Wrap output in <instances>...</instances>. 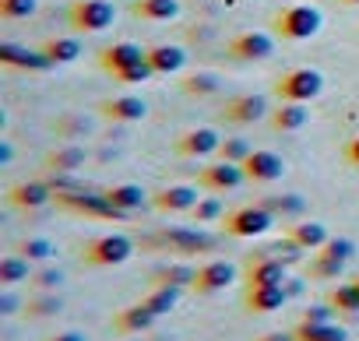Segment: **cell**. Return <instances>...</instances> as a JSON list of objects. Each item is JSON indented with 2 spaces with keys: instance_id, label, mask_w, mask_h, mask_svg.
I'll use <instances>...</instances> for the list:
<instances>
[{
  "instance_id": "obj_1",
  "label": "cell",
  "mask_w": 359,
  "mask_h": 341,
  "mask_svg": "<svg viewBox=\"0 0 359 341\" xmlns=\"http://www.w3.org/2000/svg\"><path fill=\"white\" fill-rule=\"evenodd\" d=\"M324 25V15L313 8V4H289L275 15V32L289 43H303V39H313Z\"/></svg>"
},
{
  "instance_id": "obj_2",
  "label": "cell",
  "mask_w": 359,
  "mask_h": 341,
  "mask_svg": "<svg viewBox=\"0 0 359 341\" xmlns=\"http://www.w3.org/2000/svg\"><path fill=\"white\" fill-rule=\"evenodd\" d=\"M275 92H278L282 102H313L324 92V78L313 67H296V71H285L278 78Z\"/></svg>"
},
{
  "instance_id": "obj_3",
  "label": "cell",
  "mask_w": 359,
  "mask_h": 341,
  "mask_svg": "<svg viewBox=\"0 0 359 341\" xmlns=\"http://www.w3.org/2000/svg\"><path fill=\"white\" fill-rule=\"evenodd\" d=\"M275 225V211H268L264 204H247L226 215V232L236 239H257Z\"/></svg>"
},
{
  "instance_id": "obj_4",
  "label": "cell",
  "mask_w": 359,
  "mask_h": 341,
  "mask_svg": "<svg viewBox=\"0 0 359 341\" xmlns=\"http://www.w3.org/2000/svg\"><path fill=\"white\" fill-rule=\"evenodd\" d=\"M130 253H134V239L123 236V232L95 236V239L85 246V260L95 264V267H116V264L130 260Z\"/></svg>"
},
{
  "instance_id": "obj_5",
  "label": "cell",
  "mask_w": 359,
  "mask_h": 341,
  "mask_svg": "<svg viewBox=\"0 0 359 341\" xmlns=\"http://www.w3.org/2000/svg\"><path fill=\"white\" fill-rule=\"evenodd\" d=\"M67 18L78 32H102L116 22V8L113 0H74Z\"/></svg>"
},
{
  "instance_id": "obj_6",
  "label": "cell",
  "mask_w": 359,
  "mask_h": 341,
  "mask_svg": "<svg viewBox=\"0 0 359 341\" xmlns=\"http://www.w3.org/2000/svg\"><path fill=\"white\" fill-rule=\"evenodd\" d=\"M57 204H60V208H71V211H81V215H92V218H127V211H120L106 194H92V190L60 194Z\"/></svg>"
},
{
  "instance_id": "obj_7",
  "label": "cell",
  "mask_w": 359,
  "mask_h": 341,
  "mask_svg": "<svg viewBox=\"0 0 359 341\" xmlns=\"http://www.w3.org/2000/svg\"><path fill=\"white\" fill-rule=\"evenodd\" d=\"M243 180H247V169H243L240 162L219 158V162H212V165L201 169V187H208V190H215V194L236 190V187H243Z\"/></svg>"
},
{
  "instance_id": "obj_8",
  "label": "cell",
  "mask_w": 359,
  "mask_h": 341,
  "mask_svg": "<svg viewBox=\"0 0 359 341\" xmlns=\"http://www.w3.org/2000/svg\"><path fill=\"white\" fill-rule=\"evenodd\" d=\"M219 148H222V137H219L215 127H194V130H187L184 137L176 141V151L184 158H208Z\"/></svg>"
},
{
  "instance_id": "obj_9",
  "label": "cell",
  "mask_w": 359,
  "mask_h": 341,
  "mask_svg": "<svg viewBox=\"0 0 359 341\" xmlns=\"http://www.w3.org/2000/svg\"><path fill=\"white\" fill-rule=\"evenodd\" d=\"M243 169H247V180H254V183H275L285 173V162H282V155H275L268 148H254L250 158L243 162Z\"/></svg>"
},
{
  "instance_id": "obj_10",
  "label": "cell",
  "mask_w": 359,
  "mask_h": 341,
  "mask_svg": "<svg viewBox=\"0 0 359 341\" xmlns=\"http://www.w3.org/2000/svg\"><path fill=\"white\" fill-rule=\"evenodd\" d=\"M233 281H236V267H233L229 260H208V264L198 267L194 288H198L201 295H215V292L229 288Z\"/></svg>"
},
{
  "instance_id": "obj_11",
  "label": "cell",
  "mask_w": 359,
  "mask_h": 341,
  "mask_svg": "<svg viewBox=\"0 0 359 341\" xmlns=\"http://www.w3.org/2000/svg\"><path fill=\"white\" fill-rule=\"evenodd\" d=\"M141 60H148V50H141L137 43H113V46H106L102 53H99V64H102V71H109L113 78L120 74V71H127V67H134V64H141Z\"/></svg>"
},
{
  "instance_id": "obj_12",
  "label": "cell",
  "mask_w": 359,
  "mask_h": 341,
  "mask_svg": "<svg viewBox=\"0 0 359 341\" xmlns=\"http://www.w3.org/2000/svg\"><path fill=\"white\" fill-rule=\"evenodd\" d=\"M222 116H226L229 123H236V127L257 123V120L268 116V99H264V95H236V99L226 102Z\"/></svg>"
},
{
  "instance_id": "obj_13",
  "label": "cell",
  "mask_w": 359,
  "mask_h": 341,
  "mask_svg": "<svg viewBox=\"0 0 359 341\" xmlns=\"http://www.w3.org/2000/svg\"><path fill=\"white\" fill-rule=\"evenodd\" d=\"M285 260H278L275 253H257L247 264V285H285Z\"/></svg>"
},
{
  "instance_id": "obj_14",
  "label": "cell",
  "mask_w": 359,
  "mask_h": 341,
  "mask_svg": "<svg viewBox=\"0 0 359 341\" xmlns=\"http://www.w3.org/2000/svg\"><path fill=\"white\" fill-rule=\"evenodd\" d=\"M229 53L236 60H268L275 53V39L268 32H240L229 43Z\"/></svg>"
},
{
  "instance_id": "obj_15",
  "label": "cell",
  "mask_w": 359,
  "mask_h": 341,
  "mask_svg": "<svg viewBox=\"0 0 359 341\" xmlns=\"http://www.w3.org/2000/svg\"><path fill=\"white\" fill-rule=\"evenodd\" d=\"M0 64H8V67H22V71H39V74L57 67L46 53L25 50V46H18V43H4V46H0Z\"/></svg>"
},
{
  "instance_id": "obj_16",
  "label": "cell",
  "mask_w": 359,
  "mask_h": 341,
  "mask_svg": "<svg viewBox=\"0 0 359 341\" xmlns=\"http://www.w3.org/2000/svg\"><path fill=\"white\" fill-rule=\"evenodd\" d=\"M162 243H169L180 253H205L215 250V236H208L205 229H169L162 232Z\"/></svg>"
},
{
  "instance_id": "obj_17",
  "label": "cell",
  "mask_w": 359,
  "mask_h": 341,
  "mask_svg": "<svg viewBox=\"0 0 359 341\" xmlns=\"http://www.w3.org/2000/svg\"><path fill=\"white\" fill-rule=\"evenodd\" d=\"M201 197H198V190L194 187H187V183H176V187H165V190H158L155 197H151V204L158 208V211H172V215H180V211H194V204H198Z\"/></svg>"
},
{
  "instance_id": "obj_18",
  "label": "cell",
  "mask_w": 359,
  "mask_h": 341,
  "mask_svg": "<svg viewBox=\"0 0 359 341\" xmlns=\"http://www.w3.org/2000/svg\"><path fill=\"white\" fill-rule=\"evenodd\" d=\"M289 299L285 285H250L247 288V309L250 313H275Z\"/></svg>"
},
{
  "instance_id": "obj_19",
  "label": "cell",
  "mask_w": 359,
  "mask_h": 341,
  "mask_svg": "<svg viewBox=\"0 0 359 341\" xmlns=\"http://www.w3.org/2000/svg\"><path fill=\"white\" fill-rule=\"evenodd\" d=\"M148 64H151V71H155V74H176V71H184L187 53H184V46L158 43V46H151V50H148Z\"/></svg>"
},
{
  "instance_id": "obj_20",
  "label": "cell",
  "mask_w": 359,
  "mask_h": 341,
  "mask_svg": "<svg viewBox=\"0 0 359 341\" xmlns=\"http://www.w3.org/2000/svg\"><path fill=\"white\" fill-rule=\"evenodd\" d=\"M102 113L109 120H120V123H134L141 116H148V106L141 95H116V99H106L102 102Z\"/></svg>"
},
{
  "instance_id": "obj_21",
  "label": "cell",
  "mask_w": 359,
  "mask_h": 341,
  "mask_svg": "<svg viewBox=\"0 0 359 341\" xmlns=\"http://www.w3.org/2000/svg\"><path fill=\"white\" fill-rule=\"evenodd\" d=\"M310 123V109L306 102H282L275 113H271V127L278 134H292V130H303Z\"/></svg>"
},
{
  "instance_id": "obj_22",
  "label": "cell",
  "mask_w": 359,
  "mask_h": 341,
  "mask_svg": "<svg viewBox=\"0 0 359 341\" xmlns=\"http://www.w3.org/2000/svg\"><path fill=\"white\" fill-rule=\"evenodd\" d=\"M8 197L18 208H43L46 201H53V187L46 180H29V183H18Z\"/></svg>"
},
{
  "instance_id": "obj_23",
  "label": "cell",
  "mask_w": 359,
  "mask_h": 341,
  "mask_svg": "<svg viewBox=\"0 0 359 341\" xmlns=\"http://www.w3.org/2000/svg\"><path fill=\"white\" fill-rule=\"evenodd\" d=\"M155 320H158V316H155V313H151L144 302H137V306L120 309L113 323H116V330H120V334H141V330H148Z\"/></svg>"
},
{
  "instance_id": "obj_24",
  "label": "cell",
  "mask_w": 359,
  "mask_h": 341,
  "mask_svg": "<svg viewBox=\"0 0 359 341\" xmlns=\"http://www.w3.org/2000/svg\"><path fill=\"white\" fill-rule=\"evenodd\" d=\"M292 334H296V341H348L345 327H338L334 320L331 323H303L299 320V327Z\"/></svg>"
},
{
  "instance_id": "obj_25",
  "label": "cell",
  "mask_w": 359,
  "mask_h": 341,
  "mask_svg": "<svg viewBox=\"0 0 359 341\" xmlns=\"http://www.w3.org/2000/svg\"><path fill=\"white\" fill-rule=\"evenodd\" d=\"M46 165L57 169V173H78V169L85 165V148L81 144H64V148L50 151Z\"/></svg>"
},
{
  "instance_id": "obj_26",
  "label": "cell",
  "mask_w": 359,
  "mask_h": 341,
  "mask_svg": "<svg viewBox=\"0 0 359 341\" xmlns=\"http://www.w3.org/2000/svg\"><path fill=\"white\" fill-rule=\"evenodd\" d=\"M134 11L144 22H172L180 15V0H137Z\"/></svg>"
},
{
  "instance_id": "obj_27",
  "label": "cell",
  "mask_w": 359,
  "mask_h": 341,
  "mask_svg": "<svg viewBox=\"0 0 359 341\" xmlns=\"http://www.w3.org/2000/svg\"><path fill=\"white\" fill-rule=\"evenodd\" d=\"M289 236L303 246V250H320L331 236H327V229L320 225V222H296L292 229H289Z\"/></svg>"
},
{
  "instance_id": "obj_28",
  "label": "cell",
  "mask_w": 359,
  "mask_h": 341,
  "mask_svg": "<svg viewBox=\"0 0 359 341\" xmlns=\"http://www.w3.org/2000/svg\"><path fill=\"white\" fill-rule=\"evenodd\" d=\"M43 53H46L53 64H74V60L81 57V43L71 39V36H57V39H50V43L43 46Z\"/></svg>"
},
{
  "instance_id": "obj_29",
  "label": "cell",
  "mask_w": 359,
  "mask_h": 341,
  "mask_svg": "<svg viewBox=\"0 0 359 341\" xmlns=\"http://www.w3.org/2000/svg\"><path fill=\"white\" fill-rule=\"evenodd\" d=\"M106 197H109V201H113L120 211H127V215H130V211H137V208L144 204V190H141L137 183H120V187H109V190H106Z\"/></svg>"
},
{
  "instance_id": "obj_30",
  "label": "cell",
  "mask_w": 359,
  "mask_h": 341,
  "mask_svg": "<svg viewBox=\"0 0 359 341\" xmlns=\"http://www.w3.org/2000/svg\"><path fill=\"white\" fill-rule=\"evenodd\" d=\"M141 302H144V306H148L155 316H162V313H169V309L180 302V288H176V285H155V288H151V292H148Z\"/></svg>"
},
{
  "instance_id": "obj_31",
  "label": "cell",
  "mask_w": 359,
  "mask_h": 341,
  "mask_svg": "<svg viewBox=\"0 0 359 341\" xmlns=\"http://www.w3.org/2000/svg\"><path fill=\"white\" fill-rule=\"evenodd\" d=\"M25 278H32V260L29 257H4L0 260V285H18V281H25Z\"/></svg>"
},
{
  "instance_id": "obj_32",
  "label": "cell",
  "mask_w": 359,
  "mask_h": 341,
  "mask_svg": "<svg viewBox=\"0 0 359 341\" xmlns=\"http://www.w3.org/2000/svg\"><path fill=\"white\" fill-rule=\"evenodd\" d=\"M327 306H331L334 313H359V285H355V281L338 285V288L331 292Z\"/></svg>"
},
{
  "instance_id": "obj_33",
  "label": "cell",
  "mask_w": 359,
  "mask_h": 341,
  "mask_svg": "<svg viewBox=\"0 0 359 341\" xmlns=\"http://www.w3.org/2000/svg\"><path fill=\"white\" fill-rule=\"evenodd\" d=\"M194 278H198V271L194 267H187V264H169V267H162L158 274H155V281L158 285H176V288H194Z\"/></svg>"
},
{
  "instance_id": "obj_34",
  "label": "cell",
  "mask_w": 359,
  "mask_h": 341,
  "mask_svg": "<svg viewBox=\"0 0 359 341\" xmlns=\"http://www.w3.org/2000/svg\"><path fill=\"white\" fill-rule=\"evenodd\" d=\"M317 253H320V257H331V260L348 264V260H352V253H355V243H352V239H345V236H331Z\"/></svg>"
},
{
  "instance_id": "obj_35",
  "label": "cell",
  "mask_w": 359,
  "mask_h": 341,
  "mask_svg": "<svg viewBox=\"0 0 359 341\" xmlns=\"http://www.w3.org/2000/svg\"><path fill=\"white\" fill-rule=\"evenodd\" d=\"M250 151H254V148H250L247 137H226L222 148H219V158H226V162H240V165H243V162L250 158Z\"/></svg>"
},
{
  "instance_id": "obj_36",
  "label": "cell",
  "mask_w": 359,
  "mask_h": 341,
  "mask_svg": "<svg viewBox=\"0 0 359 341\" xmlns=\"http://www.w3.org/2000/svg\"><path fill=\"white\" fill-rule=\"evenodd\" d=\"M36 8H39V0H0V18H8V22L32 18Z\"/></svg>"
},
{
  "instance_id": "obj_37",
  "label": "cell",
  "mask_w": 359,
  "mask_h": 341,
  "mask_svg": "<svg viewBox=\"0 0 359 341\" xmlns=\"http://www.w3.org/2000/svg\"><path fill=\"white\" fill-rule=\"evenodd\" d=\"M219 85H222L219 74H191V78H184V92L187 95H212Z\"/></svg>"
},
{
  "instance_id": "obj_38",
  "label": "cell",
  "mask_w": 359,
  "mask_h": 341,
  "mask_svg": "<svg viewBox=\"0 0 359 341\" xmlns=\"http://www.w3.org/2000/svg\"><path fill=\"white\" fill-rule=\"evenodd\" d=\"M264 208L275 211V215H299V211H303V197H296V194H285V197H264Z\"/></svg>"
},
{
  "instance_id": "obj_39",
  "label": "cell",
  "mask_w": 359,
  "mask_h": 341,
  "mask_svg": "<svg viewBox=\"0 0 359 341\" xmlns=\"http://www.w3.org/2000/svg\"><path fill=\"white\" fill-rule=\"evenodd\" d=\"M222 211H226V208H222V201H215V197H201V201L194 204V211H191V215H194V222H201V225H205V222H219V218H222Z\"/></svg>"
},
{
  "instance_id": "obj_40",
  "label": "cell",
  "mask_w": 359,
  "mask_h": 341,
  "mask_svg": "<svg viewBox=\"0 0 359 341\" xmlns=\"http://www.w3.org/2000/svg\"><path fill=\"white\" fill-rule=\"evenodd\" d=\"M18 253L29 257V260H50V257H53V243H50V239H25V243L18 246Z\"/></svg>"
},
{
  "instance_id": "obj_41",
  "label": "cell",
  "mask_w": 359,
  "mask_h": 341,
  "mask_svg": "<svg viewBox=\"0 0 359 341\" xmlns=\"http://www.w3.org/2000/svg\"><path fill=\"white\" fill-rule=\"evenodd\" d=\"M341 271H345V264L341 260H331V257H313V264H310V274L313 278H341Z\"/></svg>"
},
{
  "instance_id": "obj_42",
  "label": "cell",
  "mask_w": 359,
  "mask_h": 341,
  "mask_svg": "<svg viewBox=\"0 0 359 341\" xmlns=\"http://www.w3.org/2000/svg\"><path fill=\"white\" fill-rule=\"evenodd\" d=\"M151 74H155V71H151V64H148V60H141V64H134V67L120 71V74H116V81H123V85H144Z\"/></svg>"
},
{
  "instance_id": "obj_43",
  "label": "cell",
  "mask_w": 359,
  "mask_h": 341,
  "mask_svg": "<svg viewBox=\"0 0 359 341\" xmlns=\"http://www.w3.org/2000/svg\"><path fill=\"white\" fill-rule=\"evenodd\" d=\"M268 253H275V257H278V260H285V264H296V260H299V253H303V246H299L292 236H285V239H278Z\"/></svg>"
},
{
  "instance_id": "obj_44",
  "label": "cell",
  "mask_w": 359,
  "mask_h": 341,
  "mask_svg": "<svg viewBox=\"0 0 359 341\" xmlns=\"http://www.w3.org/2000/svg\"><path fill=\"white\" fill-rule=\"evenodd\" d=\"M60 295H36L32 302H29V313L32 316H53V313H60Z\"/></svg>"
},
{
  "instance_id": "obj_45",
  "label": "cell",
  "mask_w": 359,
  "mask_h": 341,
  "mask_svg": "<svg viewBox=\"0 0 359 341\" xmlns=\"http://www.w3.org/2000/svg\"><path fill=\"white\" fill-rule=\"evenodd\" d=\"M60 281H64L60 267H43V271H36V274H32V285H36L39 292H53Z\"/></svg>"
},
{
  "instance_id": "obj_46",
  "label": "cell",
  "mask_w": 359,
  "mask_h": 341,
  "mask_svg": "<svg viewBox=\"0 0 359 341\" xmlns=\"http://www.w3.org/2000/svg\"><path fill=\"white\" fill-rule=\"evenodd\" d=\"M331 306H310L306 313H303V323H331Z\"/></svg>"
},
{
  "instance_id": "obj_47",
  "label": "cell",
  "mask_w": 359,
  "mask_h": 341,
  "mask_svg": "<svg viewBox=\"0 0 359 341\" xmlns=\"http://www.w3.org/2000/svg\"><path fill=\"white\" fill-rule=\"evenodd\" d=\"M345 158H348L352 165H359V134L345 141Z\"/></svg>"
},
{
  "instance_id": "obj_48",
  "label": "cell",
  "mask_w": 359,
  "mask_h": 341,
  "mask_svg": "<svg viewBox=\"0 0 359 341\" xmlns=\"http://www.w3.org/2000/svg\"><path fill=\"white\" fill-rule=\"evenodd\" d=\"M257 341H296V334H289V330H271V334H264V337H257Z\"/></svg>"
},
{
  "instance_id": "obj_49",
  "label": "cell",
  "mask_w": 359,
  "mask_h": 341,
  "mask_svg": "<svg viewBox=\"0 0 359 341\" xmlns=\"http://www.w3.org/2000/svg\"><path fill=\"white\" fill-rule=\"evenodd\" d=\"M18 309V299L15 295H0V313H15Z\"/></svg>"
},
{
  "instance_id": "obj_50",
  "label": "cell",
  "mask_w": 359,
  "mask_h": 341,
  "mask_svg": "<svg viewBox=\"0 0 359 341\" xmlns=\"http://www.w3.org/2000/svg\"><path fill=\"white\" fill-rule=\"evenodd\" d=\"M285 292H289V295H299V292H303V281H296V278H285Z\"/></svg>"
},
{
  "instance_id": "obj_51",
  "label": "cell",
  "mask_w": 359,
  "mask_h": 341,
  "mask_svg": "<svg viewBox=\"0 0 359 341\" xmlns=\"http://www.w3.org/2000/svg\"><path fill=\"white\" fill-rule=\"evenodd\" d=\"M50 341H85L78 330H64V334H57V337H50Z\"/></svg>"
},
{
  "instance_id": "obj_52",
  "label": "cell",
  "mask_w": 359,
  "mask_h": 341,
  "mask_svg": "<svg viewBox=\"0 0 359 341\" xmlns=\"http://www.w3.org/2000/svg\"><path fill=\"white\" fill-rule=\"evenodd\" d=\"M341 4H348V8H352V4H359V0H341Z\"/></svg>"
},
{
  "instance_id": "obj_53",
  "label": "cell",
  "mask_w": 359,
  "mask_h": 341,
  "mask_svg": "<svg viewBox=\"0 0 359 341\" xmlns=\"http://www.w3.org/2000/svg\"><path fill=\"white\" fill-rule=\"evenodd\" d=\"M355 285H359V278H355Z\"/></svg>"
}]
</instances>
